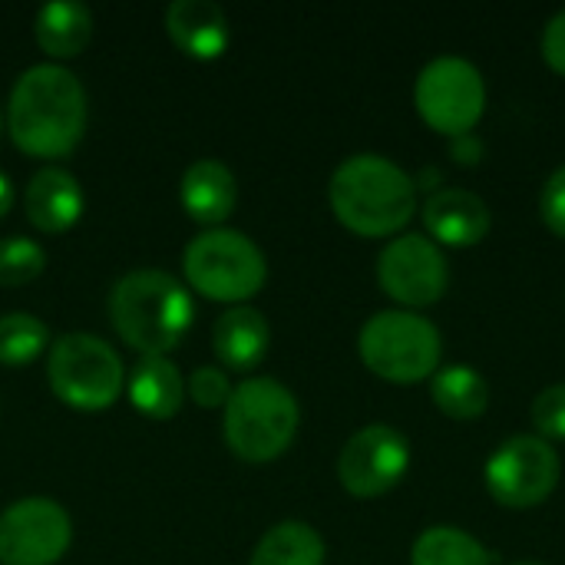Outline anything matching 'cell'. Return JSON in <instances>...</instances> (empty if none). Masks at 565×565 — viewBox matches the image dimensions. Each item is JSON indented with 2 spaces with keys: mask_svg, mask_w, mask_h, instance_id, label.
Instances as JSON below:
<instances>
[{
  "mask_svg": "<svg viewBox=\"0 0 565 565\" xmlns=\"http://www.w3.org/2000/svg\"><path fill=\"white\" fill-rule=\"evenodd\" d=\"M86 89L63 63L26 66L7 99V132L33 159L70 156L86 132Z\"/></svg>",
  "mask_w": 565,
  "mask_h": 565,
  "instance_id": "cell-1",
  "label": "cell"
},
{
  "mask_svg": "<svg viewBox=\"0 0 565 565\" xmlns=\"http://www.w3.org/2000/svg\"><path fill=\"white\" fill-rule=\"evenodd\" d=\"M328 202L358 238H397L417 215V182L381 152H354L331 172Z\"/></svg>",
  "mask_w": 565,
  "mask_h": 565,
  "instance_id": "cell-2",
  "label": "cell"
},
{
  "mask_svg": "<svg viewBox=\"0 0 565 565\" xmlns=\"http://www.w3.org/2000/svg\"><path fill=\"white\" fill-rule=\"evenodd\" d=\"M109 321L142 358H169L195 321L192 291L162 268H136L109 291Z\"/></svg>",
  "mask_w": 565,
  "mask_h": 565,
  "instance_id": "cell-3",
  "label": "cell"
},
{
  "mask_svg": "<svg viewBox=\"0 0 565 565\" xmlns=\"http://www.w3.org/2000/svg\"><path fill=\"white\" fill-rule=\"evenodd\" d=\"M301 407L291 387L275 377H245L222 407V434L228 450L245 463H271L285 457L298 437Z\"/></svg>",
  "mask_w": 565,
  "mask_h": 565,
  "instance_id": "cell-4",
  "label": "cell"
},
{
  "mask_svg": "<svg viewBox=\"0 0 565 565\" xmlns=\"http://www.w3.org/2000/svg\"><path fill=\"white\" fill-rule=\"evenodd\" d=\"M358 354L374 377L397 387H411L430 381L440 371L444 334L420 311L387 308L361 324Z\"/></svg>",
  "mask_w": 565,
  "mask_h": 565,
  "instance_id": "cell-5",
  "label": "cell"
},
{
  "mask_svg": "<svg viewBox=\"0 0 565 565\" xmlns=\"http://www.w3.org/2000/svg\"><path fill=\"white\" fill-rule=\"evenodd\" d=\"M182 275L192 291L218 305H248L268 281V258L238 228H202L182 252Z\"/></svg>",
  "mask_w": 565,
  "mask_h": 565,
  "instance_id": "cell-6",
  "label": "cell"
},
{
  "mask_svg": "<svg viewBox=\"0 0 565 565\" xmlns=\"http://www.w3.org/2000/svg\"><path fill=\"white\" fill-rule=\"evenodd\" d=\"M46 384L66 407L99 414L126 394V364L99 334L66 331L50 344Z\"/></svg>",
  "mask_w": 565,
  "mask_h": 565,
  "instance_id": "cell-7",
  "label": "cell"
},
{
  "mask_svg": "<svg viewBox=\"0 0 565 565\" xmlns=\"http://www.w3.org/2000/svg\"><path fill=\"white\" fill-rule=\"evenodd\" d=\"M414 106L427 129L447 139L467 136L487 113V79L467 56H434L414 79Z\"/></svg>",
  "mask_w": 565,
  "mask_h": 565,
  "instance_id": "cell-8",
  "label": "cell"
},
{
  "mask_svg": "<svg viewBox=\"0 0 565 565\" xmlns=\"http://www.w3.org/2000/svg\"><path fill=\"white\" fill-rule=\"evenodd\" d=\"M559 477H563V460L556 447L536 434H516L503 440L483 467L487 493L503 510L543 507L556 493Z\"/></svg>",
  "mask_w": 565,
  "mask_h": 565,
  "instance_id": "cell-9",
  "label": "cell"
},
{
  "mask_svg": "<svg viewBox=\"0 0 565 565\" xmlns=\"http://www.w3.org/2000/svg\"><path fill=\"white\" fill-rule=\"evenodd\" d=\"M377 285L404 311H424L444 301L450 288V262L444 248L427 235L404 232L381 248Z\"/></svg>",
  "mask_w": 565,
  "mask_h": 565,
  "instance_id": "cell-10",
  "label": "cell"
},
{
  "mask_svg": "<svg viewBox=\"0 0 565 565\" xmlns=\"http://www.w3.org/2000/svg\"><path fill=\"white\" fill-rule=\"evenodd\" d=\"M73 543V520L53 497H23L0 513V565H56Z\"/></svg>",
  "mask_w": 565,
  "mask_h": 565,
  "instance_id": "cell-11",
  "label": "cell"
},
{
  "mask_svg": "<svg viewBox=\"0 0 565 565\" xmlns=\"http://www.w3.org/2000/svg\"><path fill=\"white\" fill-rule=\"evenodd\" d=\"M411 440L391 424H367L338 454V480L354 500L391 493L411 470Z\"/></svg>",
  "mask_w": 565,
  "mask_h": 565,
  "instance_id": "cell-12",
  "label": "cell"
},
{
  "mask_svg": "<svg viewBox=\"0 0 565 565\" xmlns=\"http://www.w3.org/2000/svg\"><path fill=\"white\" fill-rule=\"evenodd\" d=\"M420 215H424L427 238L437 242L440 248H473L493 228L490 205L477 192L457 189V185H447L427 195Z\"/></svg>",
  "mask_w": 565,
  "mask_h": 565,
  "instance_id": "cell-13",
  "label": "cell"
},
{
  "mask_svg": "<svg viewBox=\"0 0 565 565\" xmlns=\"http://www.w3.org/2000/svg\"><path fill=\"white\" fill-rule=\"evenodd\" d=\"M83 209H86V195L70 169L43 166L30 175L23 192V212L36 232L43 235L70 232L83 218Z\"/></svg>",
  "mask_w": 565,
  "mask_h": 565,
  "instance_id": "cell-14",
  "label": "cell"
},
{
  "mask_svg": "<svg viewBox=\"0 0 565 565\" xmlns=\"http://www.w3.org/2000/svg\"><path fill=\"white\" fill-rule=\"evenodd\" d=\"M169 40L192 60L212 63L232 43V26L215 0H172L166 10Z\"/></svg>",
  "mask_w": 565,
  "mask_h": 565,
  "instance_id": "cell-15",
  "label": "cell"
},
{
  "mask_svg": "<svg viewBox=\"0 0 565 565\" xmlns=\"http://www.w3.org/2000/svg\"><path fill=\"white\" fill-rule=\"evenodd\" d=\"M185 215L205 228H218L238 205V179L222 159H195L179 182Z\"/></svg>",
  "mask_w": 565,
  "mask_h": 565,
  "instance_id": "cell-16",
  "label": "cell"
},
{
  "mask_svg": "<svg viewBox=\"0 0 565 565\" xmlns=\"http://www.w3.org/2000/svg\"><path fill=\"white\" fill-rule=\"evenodd\" d=\"M271 344L268 318L252 305H235L215 318L212 351L225 371H255Z\"/></svg>",
  "mask_w": 565,
  "mask_h": 565,
  "instance_id": "cell-17",
  "label": "cell"
},
{
  "mask_svg": "<svg viewBox=\"0 0 565 565\" xmlns=\"http://www.w3.org/2000/svg\"><path fill=\"white\" fill-rule=\"evenodd\" d=\"M129 404L149 420H172L185 404V377L172 358H139L126 374Z\"/></svg>",
  "mask_w": 565,
  "mask_h": 565,
  "instance_id": "cell-18",
  "label": "cell"
},
{
  "mask_svg": "<svg viewBox=\"0 0 565 565\" xmlns=\"http://www.w3.org/2000/svg\"><path fill=\"white\" fill-rule=\"evenodd\" d=\"M33 36L50 63L73 60L93 36V10L83 0H50L33 17Z\"/></svg>",
  "mask_w": 565,
  "mask_h": 565,
  "instance_id": "cell-19",
  "label": "cell"
},
{
  "mask_svg": "<svg viewBox=\"0 0 565 565\" xmlns=\"http://www.w3.org/2000/svg\"><path fill=\"white\" fill-rule=\"evenodd\" d=\"M430 401L444 417L470 424L490 411V384L473 364H440L430 377Z\"/></svg>",
  "mask_w": 565,
  "mask_h": 565,
  "instance_id": "cell-20",
  "label": "cell"
},
{
  "mask_svg": "<svg viewBox=\"0 0 565 565\" xmlns=\"http://www.w3.org/2000/svg\"><path fill=\"white\" fill-rule=\"evenodd\" d=\"M324 559L328 546L311 523L281 520L258 540L248 565H324Z\"/></svg>",
  "mask_w": 565,
  "mask_h": 565,
  "instance_id": "cell-21",
  "label": "cell"
},
{
  "mask_svg": "<svg viewBox=\"0 0 565 565\" xmlns=\"http://www.w3.org/2000/svg\"><path fill=\"white\" fill-rule=\"evenodd\" d=\"M411 565H493V556L460 526H427L411 546Z\"/></svg>",
  "mask_w": 565,
  "mask_h": 565,
  "instance_id": "cell-22",
  "label": "cell"
},
{
  "mask_svg": "<svg viewBox=\"0 0 565 565\" xmlns=\"http://www.w3.org/2000/svg\"><path fill=\"white\" fill-rule=\"evenodd\" d=\"M43 351H50V328L30 311H7L0 315V364L3 367H26Z\"/></svg>",
  "mask_w": 565,
  "mask_h": 565,
  "instance_id": "cell-23",
  "label": "cell"
},
{
  "mask_svg": "<svg viewBox=\"0 0 565 565\" xmlns=\"http://www.w3.org/2000/svg\"><path fill=\"white\" fill-rule=\"evenodd\" d=\"M46 268V248L33 238L10 235L0 242V285L3 288H20L30 285L43 275Z\"/></svg>",
  "mask_w": 565,
  "mask_h": 565,
  "instance_id": "cell-24",
  "label": "cell"
},
{
  "mask_svg": "<svg viewBox=\"0 0 565 565\" xmlns=\"http://www.w3.org/2000/svg\"><path fill=\"white\" fill-rule=\"evenodd\" d=\"M232 387H235V384H232L228 371H225V367H215V364L195 367V371L189 374V381H185V394H189L199 407H205V411L225 407L228 397H232Z\"/></svg>",
  "mask_w": 565,
  "mask_h": 565,
  "instance_id": "cell-25",
  "label": "cell"
},
{
  "mask_svg": "<svg viewBox=\"0 0 565 565\" xmlns=\"http://www.w3.org/2000/svg\"><path fill=\"white\" fill-rule=\"evenodd\" d=\"M533 427L536 437H543L546 444H563L565 440V384H553L546 391L536 394L533 401Z\"/></svg>",
  "mask_w": 565,
  "mask_h": 565,
  "instance_id": "cell-26",
  "label": "cell"
},
{
  "mask_svg": "<svg viewBox=\"0 0 565 565\" xmlns=\"http://www.w3.org/2000/svg\"><path fill=\"white\" fill-rule=\"evenodd\" d=\"M540 218L556 238H565V162L540 189Z\"/></svg>",
  "mask_w": 565,
  "mask_h": 565,
  "instance_id": "cell-27",
  "label": "cell"
},
{
  "mask_svg": "<svg viewBox=\"0 0 565 565\" xmlns=\"http://www.w3.org/2000/svg\"><path fill=\"white\" fill-rule=\"evenodd\" d=\"M540 53H543V63L556 76H565V7L546 20L543 36H540Z\"/></svg>",
  "mask_w": 565,
  "mask_h": 565,
  "instance_id": "cell-28",
  "label": "cell"
},
{
  "mask_svg": "<svg viewBox=\"0 0 565 565\" xmlns=\"http://www.w3.org/2000/svg\"><path fill=\"white\" fill-rule=\"evenodd\" d=\"M450 156L460 162V166H477L483 159V139L477 132H467V136H457L450 139Z\"/></svg>",
  "mask_w": 565,
  "mask_h": 565,
  "instance_id": "cell-29",
  "label": "cell"
},
{
  "mask_svg": "<svg viewBox=\"0 0 565 565\" xmlns=\"http://www.w3.org/2000/svg\"><path fill=\"white\" fill-rule=\"evenodd\" d=\"M13 202H17V189H13L10 175H7V172H0V218L13 209Z\"/></svg>",
  "mask_w": 565,
  "mask_h": 565,
  "instance_id": "cell-30",
  "label": "cell"
},
{
  "mask_svg": "<svg viewBox=\"0 0 565 565\" xmlns=\"http://www.w3.org/2000/svg\"><path fill=\"white\" fill-rule=\"evenodd\" d=\"M510 565H546V563H533V559H526V563H510Z\"/></svg>",
  "mask_w": 565,
  "mask_h": 565,
  "instance_id": "cell-31",
  "label": "cell"
},
{
  "mask_svg": "<svg viewBox=\"0 0 565 565\" xmlns=\"http://www.w3.org/2000/svg\"><path fill=\"white\" fill-rule=\"evenodd\" d=\"M0 129H3V116H0Z\"/></svg>",
  "mask_w": 565,
  "mask_h": 565,
  "instance_id": "cell-32",
  "label": "cell"
}]
</instances>
